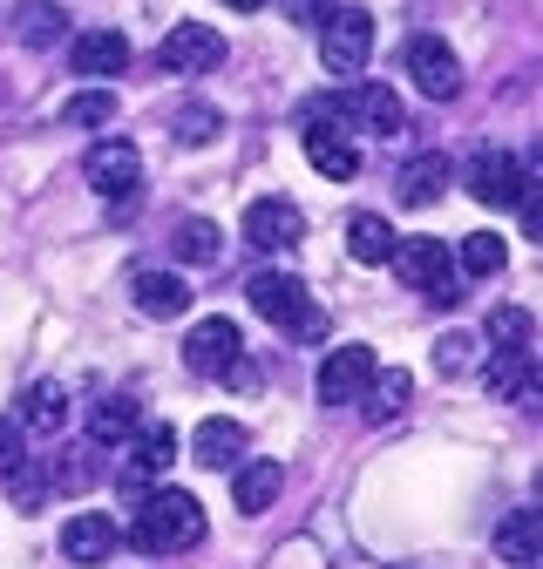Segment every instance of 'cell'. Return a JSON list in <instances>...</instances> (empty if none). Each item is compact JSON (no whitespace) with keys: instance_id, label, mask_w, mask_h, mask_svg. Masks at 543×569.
<instances>
[{"instance_id":"obj_18","label":"cell","mask_w":543,"mask_h":569,"mask_svg":"<svg viewBox=\"0 0 543 569\" xmlns=\"http://www.w3.org/2000/svg\"><path fill=\"white\" fill-rule=\"evenodd\" d=\"M279 488H286V468L279 461H238L231 468V502L245 516H265L272 502H279Z\"/></svg>"},{"instance_id":"obj_8","label":"cell","mask_w":543,"mask_h":569,"mask_svg":"<svg viewBox=\"0 0 543 569\" xmlns=\"http://www.w3.org/2000/svg\"><path fill=\"white\" fill-rule=\"evenodd\" d=\"M82 177H89V190H102V197L129 203V197H136V183H144V150H136L129 136H109V142H96V150L82 157Z\"/></svg>"},{"instance_id":"obj_34","label":"cell","mask_w":543,"mask_h":569,"mask_svg":"<svg viewBox=\"0 0 543 569\" xmlns=\"http://www.w3.org/2000/svg\"><path fill=\"white\" fill-rule=\"evenodd\" d=\"M218 129H225V116H218V109H204V102H190V109L177 116V142H211Z\"/></svg>"},{"instance_id":"obj_1","label":"cell","mask_w":543,"mask_h":569,"mask_svg":"<svg viewBox=\"0 0 543 569\" xmlns=\"http://www.w3.org/2000/svg\"><path fill=\"white\" fill-rule=\"evenodd\" d=\"M129 542L144 556H177V549H197L204 542V502L190 488H150L144 495V516H136Z\"/></svg>"},{"instance_id":"obj_11","label":"cell","mask_w":543,"mask_h":569,"mask_svg":"<svg viewBox=\"0 0 543 569\" xmlns=\"http://www.w3.org/2000/svg\"><path fill=\"white\" fill-rule=\"evenodd\" d=\"M374 373H381V360H374L367 346H333L326 360H319V380H313V387H319L326 407H354V400L367 393Z\"/></svg>"},{"instance_id":"obj_16","label":"cell","mask_w":543,"mask_h":569,"mask_svg":"<svg viewBox=\"0 0 543 569\" xmlns=\"http://www.w3.org/2000/svg\"><path fill=\"white\" fill-rule=\"evenodd\" d=\"M116 542H122V529H116L102 509H82V516H68V529H61V556H68V562H82V569L109 562V556H116Z\"/></svg>"},{"instance_id":"obj_17","label":"cell","mask_w":543,"mask_h":569,"mask_svg":"<svg viewBox=\"0 0 543 569\" xmlns=\"http://www.w3.org/2000/svg\"><path fill=\"white\" fill-rule=\"evenodd\" d=\"M306 163L333 183H354L361 177V150L347 136H339V122H306Z\"/></svg>"},{"instance_id":"obj_24","label":"cell","mask_w":543,"mask_h":569,"mask_svg":"<svg viewBox=\"0 0 543 569\" xmlns=\"http://www.w3.org/2000/svg\"><path fill=\"white\" fill-rule=\"evenodd\" d=\"M170 251H177V264H218L225 258V231L211 218H184L170 231Z\"/></svg>"},{"instance_id":"obj_26","label":"cell","mask_w":543,"mask_h":569,"mask_svg":"<svg viewBox=\"0 0 543 569\" xmlns=\"http://www.w3.org/2000/svg\"><path fill=\"white\" fill-rule=\"evenodd\" d=\"M483 387L496 400H530V352H490V360H483Z\"/></svg>"},{"instance_id":"obj_23","label":"cell","mask_w":543,"mask_h":569,"mask_svg":"<svg viewBox=\"0 0 543 569\" xmlns=\"http://www.w3.org/2000/svg\"><path fill=\"white\" fill-rule=\"evenodd\" d=\"M136 435V400L129 393H109L89 407V448H122Z\"/></svg>"},{"instance_id":"obj_20","label":"cell","mask_w":543,"mask_h":569,"mask_svg":"<svg viewBox=\"0 0 543 569\" xmlns=\"http://www.w3.org/2000/svg\"><path fill=\"white\" fill-rule=\"evenodd\" d=\"M496 556H503L510 569H536V556H543V509H516V516H503V529H496Z\"/></svg>"},{"instance_id":"obj_15","label":"cell","mask_w":543,"mask_h":569,"mask_svg":"<svg viewBox=\"0 0 543 569\" xmlns=\"http://www.w3.org/2000/svg\"><path fill=\"white\" fill-rule=\"evenodd\" d=\"M68 68H76L82 82H116L122 68H129V41L116 28H89V34L68 41Z\"/></svg>"},{"instance_id":"obj_31","label":"cell","mask_w":543,"mask_h":569,"mask_svg":"<svg viewBox=\"0 0 543 569\" xmlns=\"http://www.w3.org/2000/svg\"><path fill=\"white\" fill-rule=\"evenodd\" d=\"M61 122H76V129L116 122V89H82V96H68V102H61Z\"/></svg>"},{"instance_id":"obj_4","label":"cell","mask_w":543,"mask_h":569,"mask_svg":"<svg viewBox=\"0 0 543 569\" xmlns=\"http://www.w3.org/2000/svg\"><path fill=\"white\" fill-rule=\"evenodd\" d=\"M387 264L401 271V284H415V292H422V299H435V306H455V299H462V284H455V258H448V244H442V238H401Z\"/></svg>"},{"instance_id":"obj_19","label":"cell","mask_w":543,"mask_h":569,"mask_svg":"<svg viewBox=\"0 0 543 569\" xmlns=\"http://www.w3.org/2000/svg\"><path fill=\"white\" fill-rule=\"evenodd\" d=\"M190 461L211 468V475H218V468H238V461H245V427H238V420H204L197 435H190Z\"/></svg>"},{"instance_id":"obj_6","label":"cell","mask_w":543,"mask_h":569,"mask_svg":"<svg viewBox=\"0 0 543 569\" xmlns=\"http://www.w3.org/2000/svg\"><path fill=\"white\" fill-rule=\"evenodd\" d=\"M401 68H407V82H415L428 102H455L462 96V61H455V48L442 34H407Z\"/></svg>"},{"instance_id":"obj_32","label":"cell","mask_w":543,"mask_h":569,"mask_svg":"<svg viewBox=\"0 0 543 569\" xmlns=\"http://www.w3.org/2000/svg\"><path fill=\"white\" fill-rule=\"evenodd\" d=\"M89 455H96L89 441H82V448H61V461H48V468H41V475H48V488H68V495L89 488V475H96V468H89Z\"/></svg>"},{"instance_id":"obj_7","label":"cell","mask_w":543,"mask_h":569,"mask_svg":"<svg viewBox=\"0 0 543 569\" xmlns=\"http://www.w3.org/2000/svg\"><path fill=\"white\" fill-rule=\"evenodd\" d=\"M530 170L510 157V150H475L468 157V197L475 203H490V210H516L523 197H530Z\"/></svg>"},{"instance_id":"obj_29","label":"cell","mask_w":543,"mask_h":569,"mask_svg":"<svg viewBox=\"0 0 543 569\" xmlns=\"http://www.w3.org/2000/svg\"><path fill=\"white\" fill-rule=\"evenodd\" d=\"M530 332H536V326H530V312H523V306H496V312H490L483 346H490V352H530Z\"/></svg>"},{"instance_id":"obj_5","label":"cell","mask_w":543,"mask_h":569,"mask_svg":"<svg viewBox=\"0 0 543 569\" xmlns=\"http://www.w3.org/2000/svg\"><path fill=\"white\" fill-rule=\"evenodd\" d=\"M177 455H184V448H177V435H170V420H164V427H136V435L122 441L116 481H122L129 495H150V488H164V475H170Z\"/></svg>"},{"instance_id":"obj_21","label":"cell","mask_w":543,"mask_h":569,"mask_svg":"<svg viewBox=\"0 0 543 569\" xmlns=\"http://www.w3.org/2000/svg\"><path fill=\"white\" fill-rule=\"evenodd\" d=\"M442 190H448V157H415V163L394 177V197H401L407 210H428Z\"/></svg>"},{"instance_id":"obj_3","label":"cell","mask_w":543,"mask_h":569,"mask_svg":"<svg viewBox=\"0 0 543 569\" xmlns=\"http://www.w3.org/2000/svg\"><path fill=\"white\" fill-rule=\"evenodd\" d=\"M367 54H374V14L367 8H333V14H319V61H326V76L354 82L361 68H367Z\"/></svg>"},{"instance_id":"obj_14","label":"cell","mask_w":543,"mask_h":569,"mask_svg":"<svg viewBox=\"0 0 543 569\" xmlns=\"http://www.w3.org/2000/svg\"><path fill=\"white\" fill-rule=\"evenodd\" d=\"M129 306L144 312V319H184L190 312V284L164 264H144V271H129Z\"/></svg>"},{"instance_id":"obj_35","label":"cell","mask_w":543,"mask_h":569,"mask_svg":"<svg viewBox=\"0 0 543 569\" xmlns=\"http://www.w3.org/2000/svg\"><path fill=\"white\" fill-rule=\"evenodd\" d=\"M435 367H442V373H468V367H475V332H448V339L435 346Z\"/></svg>"},{"instance_id":"obj_36","label":"cell","mask_w":543,"mask_h":569,"mask_svg":"<svg viewBox=\"0 0 543 569\" xmlns=\"http://www.w3.org/2000/svg\"><path fill=\"white\" fill-rule=\"evenodd\" d=\"M8 488H14V509H21V516H34V509L48 502V475H34V468H21Z\"/></svg>"},{"instance_id":"obj_10","label":"cell","mask_w":543,"mask_h":569,"mask_svg":"<svg viewBox=\"0 0 543 569\" xmlns=\"http://www.w3.org/2000/svg\"><path fill=\"white\" fill-rule=\"evenodd\" d=\"M238 360H245V332H238L231 319H197V326H190V339H184V367H190V373L218 380V373H231Z\"/></svg>"},{"instance_id":"obj_25","label":"cell","mask_w":543,"mask_h":569,"mask_svg":"<svg viewBox=\"0 0 543 569\" xmlns=\"http://www.w3.org/2000/svg\"><path fill=\"white\" fill-rule=\"evenodd\" d=\"M14 420L28 427V435H55V427L68 420V393H61L55 380H41V387L21 393V413H14Z\"/></svg>"},{"instance_id":"obj_9","label":"cell","mask_w":543,"mask_h":569,"mask_svg":"<svg viewBox=\"0 0 543 569\" xmlns=\"http://www.w3.org/2000/svg\"><path fill=\"white\" fill-rule=\"evenodd\" d=\"M218 61H225V34L204 21H177L157 48V68H170V76H211Z\"/></svg>"},{"instance_id":"obj_30","label":"cell","mask_w":543,"mask_h":569,"mask_svg":"<svg viewBox=\"0 0 543 569\" xmlns=\"http://www.w3.org/2000/svg\"><path fill=\"white\" fill-rule=\"evenodd\" d=\"M503 264H510V244H503L496 231H468V238H462V271H468V278H496Z\"/></svg>"},{"instance_id":"obj_13","label":"cell","mask_w":543,"mask_h":569,"mask_svg":"<svg viewBox=\"0 0 543 569\" xmlns=\"http://www.w3.org/2000/svg\"><path fill=\"white\" fill-rule=\"evenodd\" d=\"M245 238H251L258 251H293V244L306 238V210H299L293 197H258V203L245 210Z\"/></svg>"},{"instance_id":"obj_37","label":"cell","mask_w":543,"mask_h":569,"mask_svg":"<svg viewBox=\"0 0 543 569\" xmlns=\"http://www.w3.org/2000/svg\"><path fill=\"white\" fill-rule=\"evenodd\" d=\"M231 8H245V14H251V8H265V0H231Z\"/></svg>"},{"instance_id":"obj_12","label":"cell","mask_w":543,"mask_h":569,"mask_svg":"<svg viewBox=\"0 0 543 569\" xmlns=\"http://www.w3.org/2000/svg\"><path fill=\"white\" fill-rule=\"evenodd\" d=\"M333 116H347V122H354V129H367V136H401V129H407L401 96H394V89H381V82H354L347 96L333 102Z\"/></svg>"},{"instance_id":"obj_2","label":"cell","mask_w":543,"mask_h":569,"mask_svg":"<svg viewBox=\"0 0 543 569\" xmlns=\"http://www.w3.org/2000/svg\"><path fill=\"white\" fill-rule=\"evenodd\" d=\"M245 299H251V312L272 319V326H286V332H299V339H326V312L313 306V292H306L293 271H251V278H245Z\"/></svg>"},{"instance_id":"obj_22","label":"cell","mask_w":543,"mask_h":569,"mask_svg":"<svg viewBox=\"0 0 543 569\" xmlns=\"http://www.w3.org/2000/svg\"><path fill=\"white\" fill-rule=\"evenodd\" d=\"M394 224L387 218H374V210H361V218H347V258L354 264H387L394 258Z\"/></svg>"},{"instance_id":"obj_27","label":"cell","mask_w":543,"mask_h":569,"mask_svg":"<svg viewBox=\"0 0 543 569\" xmlns=\"http://www.w3.org/2000/svg\"><path fill=\"white\" fill-rule=\"evenodd\" d=\"M407 387H415V380H407L401 367H387V373H374V380H367V393H361V413H367L374 427H381V420H394V413L407 407Z\"/></svg>"},{"instance_id":"obj_33","label":"cell","mask_w":543,"mask_h":569,"mask_svg":"<svg viewBox=\"0 0 543 569\" xmlns=\"http://www.w3.org/2000/svg\"><path fill=\"white\" fill-rule=\"evenodd\" d=\"M28 468V427L21 420H0V481H14Z\"/></svg>"},{"instance_id":"obj_28","label":"cell","mask_w":543,"mask_h":569,"mask_svg":"<svg viewBox=\"0 0 543 569\" xmlns=\"http://www.w3.org/2000/svg\"><path fill=\"white\" fill-rule=\"evenodd\" d=\"M14 34H21L28 48H55V41L68 34V14L55 8V0H28V8H21V21H14Z\"/></svg>"}]
</instances>
